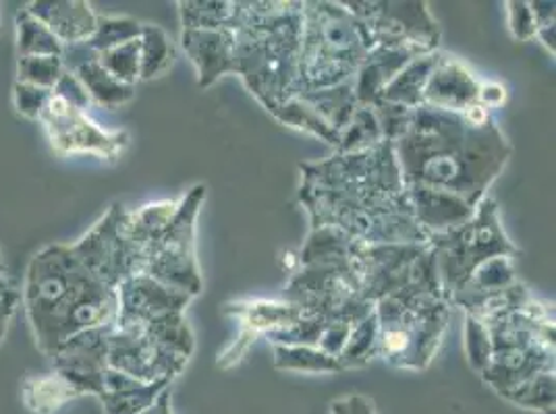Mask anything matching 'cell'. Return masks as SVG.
Listing matches in <instances>:
<instances>
[{"label":"cell","mask_w":556,"mask_h":414,"mask_svg":"<svg viewBox=\"0 0 556 414\" xmlns=\"http://www.w3.org/2000/svg\"><path fill=\"white\" fill-rule=\"evenodd\" d=\"M300 204L312 229H334L364 247L421 245L430 234L417 224L393 141L355 154L303 161Z\"/></svg>","instance_id":"obj_1"},{"label":"cell","mask_w":556,"mask_h":414,"mask_svg":"<svg viewBox=\"0 0 556 414\" xmlns=\"http://www.w3.org/2000/svg\"><path fill=\"white\" fill-rule=\"evenodd\" d=\"M405 191H430L476 209L486 197L513 147L486 108L446 113L412 111L409 125L393 143Z\"/></svg>","instance_id":"obj_2"},{"label":"cell","mask_w":556,"mask_h":414,"mask_svg":"<svg viewBox=\"0 0 556 414\" xmlns=\"http://www.w3.org/2000/svg\"><path fill=\"white\" fill-rule=\"evenodd\" d=\"M22 305L40 352L50 359L71 336L115 325L116 288L81 263L71 245H48L31 257L22 284Z\"/></svg>","instance_id":"obj_3"},{"label":"cell","mask_w":556,"mask_h":414,"mask_svg":"<svg viewBox=\"0 0 556 414\" xmlns=\"http://www.w3.org/2000/svg\"><path fill=\"white\" fill-rule=\"evenodd\" d=\"M303 2H235L237 75L273 115L298 95Z\"/></svg>","instance_id":"obj_4"},{"label":"cell","mask_w":556,"mask_h":414,"mask_svg":"<svg viewBox=\"0 0 556 414\" xmlns=\"http://www.w3.org/2000/svg\"><path fill=\"white\" fill-rule=\"evenodd\" d=\"M371 48L366 27L343 2H303L298 93L353 81Z\"/></svg>","instance_id":"obj_5"},{"label":"cell","mask_w":556,"mask_h":414,"mask_svg":"<svg viewBox=\"0 0 556 414\" xmlns=\"http://www.w3.org/2000/svg\"><path fill=\"white\" fill-rule=\"evenodd\" d=\"M492 359L480 373L501 398L519 390L535 375L555 371V307L532 300L488 327Z\"/></svg>","instance_id":"obj_6"},{"label":"cell","mask_w":556,"mask_h":414,"mask_svg":"<svg viewBox=\"0 0 556 414\" xmlns=\"http://www.w3.org/2000/svg\"><path fill=\"white\" fill-rule=\"evenodd\" d=\"M357 245L349 254L298 259V270L289 277L282 300L295 305L305 318L357 325L374 313L376 305L364 297L357 274Z\"/></svg>","instance_id":"obj_7"},{"label":"cell","mask_w":556,"mask_h":414,"mask_svg":"<svg viewBox=\"0 0 556 414\" xmlns=\"http://www.w3.org/2000/svg\"><path fill=\"white\" fill-rule=\"evenodd\" d=\"M378 357L391 367L424 371L441 348L451 318L444 299L384 297L376 302Z\"/></svg>","instance_id":"obj_8"},{"label":"cell","mask_w":556,"mask_h":414,"mask_svg":"<svg viewBox=\"0 0 556 414\" xmlns=\"http://www.w3.org/2000/svg\"><path fill=\"white\" fill-rule=\"evenodd\" d=\"M428 243L437 255V270L444 300L488 259H515L521 255V249L510 243L501 224L498 206L490 197L480 202V206L476 207L473 216L467 222L451 231L432 234Z\"/></svg>","instance_id":"obj_9"},{"label":"cell","mask_w":556,"mask_h":414,"mask_svg":"<svg viewBox=\"0 0 556 414\" xmlns=\"http://www.w3.org/2000/svg\"><path fill=\"white\" fill-rule=\"evenodd\" d=\"M357 274L364 297L378 302L384 297L444 299L430 243L359 247Z\"/></svg>","instance_id":"obj_10"},{"label":"cell","mask_w":556,"mask_h":414,"mask_svg":"<svg viewBox=\"0 0 556 414\" xmlns=\"http://www.w3.org/2000/svg\"><path fill=\"white\" fill-rule=\"evenodd\" d=\"M206 202V184L189 189L177 204V214L164 232L163 238L148 255L143 274L163 282L170 288L187 293L191 299L204 288L195 249V222L202 204Z\"/></svg>","instance_id":"obj_11"},{"label":"cell","mask_w":556,"mask_h":414,"mask_svg":"<svg viewBox=\"0 0 556 414\" xmlns=\"http://www.w3.org/2000/svg\"><path fill=\"white\" fill-rule=\"evenodd\" d=\"M343 4L364 24L374 47L409 50L417 56L439 52L441 25L428 2L345 0Z\"/></svg>","instance_id":"obj_12"},{"label":"cell","mask_w":556,"mask_h":414,"mask_svg":"<svg viewBox=\"0 0 556 414\" xmlns=\"http://www.w3.org/2000/svg\"><path fill=\"white\" fill-rule=\"evenodd\" d=\"M75 255L93 276L118 288L127 277L143 274L146 255L129 231V211L113 204L109 211L77 243H71Z\"/></svg>","instance_id":"obj_13"},{"label":"cell","mask_w":556,"mask_h":414,"mask_svg":"<svg viewBox=\"0 0 556 414\" xmlns=\"http://www.w3.org/2000/svg\"><path fill=\"white\" fill-rule=\"evenodd\" d=\"M40 122L47 131L50 147L59 156L90 154L100 160L113 161L118 160L129 145V135L125 131L104 129L88 113L65 104L54 93Z\"/></svg>","instance_id":"obj_14"},{"label":"cell","mask_w":556,"mask_h":414,"mask_svg":"<svg viewBox=\"0 0 556 414\" xmlns=\"http://www.w3.org/2000/svg\"><path fill=\"white\" fill-rule=\"evenodd\" d=\"M109 367L143 384L175 381L187 359L154 342L141 327H113L109 338Z\"/></svg>","instance_id":"obj_15"},{"label":"cell","mask_w":556,"mask_h":414,"mask_svg":"<svg viewBox=\"0 0 556 414\" xmlns=\"http://www.w3.org/2000/svg\"><path fill=\"white\" fill-rule=\"evenodd\" d=\"M115 325L79 332L65 340L50 357L52 371L71 384L79 396H100L109 368V338Z\"/></svg>","instance_id":"obj_16"},{"label":"cell","mask_w":556,"mask_h":414,"mask_svg":"<svg viewBox=\"0 0 556 414\" xmlns=\"http://www.w3.org/2000/svg\"><path fill=\"white\" fill-rule=\"evenodd\" d=\"M116 327H143L166 313L186 311L191 297L148 274L127 277L116 288Z\"/></svg>","instance_id":"obj_17"},{"label":"cell","mask_w":556,"mask_h":414,"mask_svg":"<svg viewBox=\"0 0 556 414\" xmlns=\"http://www.w3.org/2000/svg\"><path fill=\"white\" fill-rule=\"evenodd\" d=\"M223 313L241 323L237 342L218 357V367L223 368L235 367L260 336L289 327L302 318V311L287 300H237L225 305Z\"/></svg>","instance_id":"obj_18"},{"label":"cell","mask_w":556,"mask_h":414,"mask_svg":"<svg viewBox=\"0 0 556 414\" xmlns=\"http://www.w3.org/2000/svg\"><path fill=\"white\" fill-rule=\"evenodd\" d=\"M480 88L482 81L467 65L439 50L437 63L421 93V106L446 113H467L482 106Z\"/></svg>","instance_id":"obj_19"},{"label":"cell","mask_w":556,"mask_h":414,"mask_svg":"<svg viewBox=\"0 0 556 414\" xmlns=\"http://www.w3.org/2000/svg\"><path fill=\"white\" fill-rule=\"evenodd\" d=\"M181 47L198 70V86L202 90L239 70L231 29H181Z\"/></svg>","instance_id":"obj_20"},{"label":"cell","mask_w":556,"mask_h":414,"mask_svg":"<svg viewBox=\"0 0 556 414\" xmlns=\"http://www.w3.org/2000/svg\"><path fill=\"white\" fill-rule=\"evenodd\" d=\"M63 63H65V69L77 75V79L84 83L86 92L96 106L116 111L136 98V88L125 86L115 79L98 63V52L90 50L84 42L75 47H65Z\"/></svg>","instance_id":"obj_21"},{"label":"cell","mask_w":556,"mask_h":414,"mask_svg":"<svg viewBox=\"0 0 556 414\" xmlns=\"http://www.w3.org/2000/svg\"><path fill=\"white\" fill-rule=\"evenodd\" d=\"M25 9L47 25L63 47L86 42L98 24V15L86 0H31Z\"/></svg>","instance_id":"obj_22"},{"label":"cell","mask_w":556,"mask_h":414,"mask_svg":"<svg viewBox=\"0 0 556 414\" xmlns=\"http://www.w3.org/2000/svg\"><path fill=\"white\" fill-rule=\"evenodd\" d=\"M414 59H417V54L409 50L371 48L353 79L357 106H374L380 100V93L396 77V73L409 65Z\"/></svg>","instance_id":"obj_23"},{"label":"cell","mask_w":556,"mask_h":414,"mask_svg":"<svg viewBox=\"0 0 556 414\" xmlns=\"http://www.w3.org/2000/svg\"><path fill=\"white\" fill-rule=\"evenodd\" d=\"M173 381H154L143 384L121 371L106 368L104 390L98 396L104 414H141L146 413Z\"/></svg>","instance_id":"obj_24"},{"label":"cell","mask_w":556,"mask_h":414,"mask_svg":"<svg viewBox=\"0 0 556 414\" xmlns=\"http://www.w3.org/2000/svg\"><path fill=\"white\" fill-rule=\"evenodd\" d=\"M530 299H532V293L528 290V286L521 282H515L513 286L484 293V295L455 297L448 305L451 309L462 307L467 318L490 327L492 323L501 322L503 318L523 309Z\"/></svg>","instance_id":"obj_25"},{"label":"cell","mask_w":556,"mask_h":414,"mask_svg":"<svg viewBox=\"0 0 556 414\" xmlns=\"http://www.w3.org/2000/svg\"><path fill=\"white\" fill-rule=\"evenodd\" d=\"M437 54L439 52L417 56L409 65H405L403 69L396 73L393 81L384 88V92L380 93L378 102L403 106V108H409V111L419 108L426 81H428L432 67L437 63Z\"/></svg>","instance_id":"obj_26"},{"label":"cell","mask_w":556,"mask_h":414,"mask_svg":"<svg viewBox=\"0 0 556 414\" xmlns=\"http://www.w3.org/2000/svg\"><path fill=\"white\" fill-rule=\"evenodd\" d=\"M175 47L163 27L143 24L139 36V81H152L173 69Z\"/></svg>","instance_id":"obj_27"},{"label":"cell","mask_w":556,"mask_h":414,"mask_svg":"<svg viewBox=\"0 0 556 414\" xmlns=\"http://www.w3.org/2000/svg\"><path fill=\"white\" fill-rule=\"evenodd\" d=\"M179 202H154L148 206L139 207L136 211H129V231L131 236L138 241L139 247L143 249L146 261L148 255L154 249V245L163 238L164 232L168 231L175 214H177ZM146 270V268H143Z\"/></svg>","instance_id":"obj_28"},{"label":"cell","mask_w":556,"mask_h":414,"mask_svg":"<svg viewBox=\"0 0 556 414\" xmlns=\"http://www.w3.org/2000/svg\"><path fill=\"white\" fill-rule=\"evenodd\" d=\"M75 398H79L77 390L54 371L25 379L24 402L31 413L54 414Z\"/></svg>","instance_id":"obj_29"},{"label":"cell","mask_w":556,"mask_h":414,"mask_svg":"<svg viewBox=\"0 0 556 414\" xmlns=\"http://www.w3.org/2000/svg\"><path fill=\"white\" fill-rule=\"evenodd\" d=\"M305 104H309L318 115L323 116L328 127L334 131H343L351 120V116L357 108V100L353 92V81L328 88V90H318V92L298 93Z\"/></svg>","instance_id":"obj_30"},{"label":"cell","mask_w":556,"mask_h":414,"mask_svg":"<svg viewBox=\"0 0 556 414\" xmlns=\"http://www.w3.org/2000/svg\"><path fill=\"white\" fill-rule=\"evenodd\" d=\"M515 282H519V277L515 274L513 259L510 257H494V259L484 261L480 268H476L473 274L465 280L464 284L446 299V302H451L455 297H464V295H484L492 290H501V288L513 286Z\"/></svg>","instance_id":"obj_31"},{"label":"cell","mask_w":556,"mask_h":414,"mask_svg":"<svg viewBox=\"0 0 556 414\" xmlns=\"http://www.w3.org/2000/svg\"><path fill=\"white\" fill-rule=\"evenodd\" d=\"M154 342L164 346L166 350L191 359L193 350H195V338L193 332L189 327L186 320V311H177V313H166L163 318H156L150 323H146L141 327Z\"/></svg>","instance_id":"obj_32"},{"label":"cell","mask_w":556,"mask_h":414,"mask_svg":"<svg viewBox=\"0 0 556 414\" xmlns=\"http://www.w3.org/2000/svg\"><path fill=\"white\" fill-rule=\"evenodd\" d=\"M17 25V54L22 56H63L65 47L40 20H36L27 9H22L15 17Z\"/></svg>","instance_id":"obj_33"},{"label":"cell","mask_w":556,"mask_h":414,"mask_svg":"<svg viewBox=\"0 0 556 414\" xmlns=\"http://www.w3.org/2000/svg\"><path fill=\"white\" fill-rule=\"evenodd\" d=\"M278 122H282L285 127L291 129H300L305 131L314 138L323 139L328 145H332L337 150L339 141H341V133L334 131L332 127H328L323 116L318 115L309 104H305L300 95L287 100L282 106H278L277 111L273 113Z\"/></svg>","instance_id":"obj_34"},{"label":"cell","mask_w":556,"mask_h":414,"mask_svg":"<svg viewBox=\"0 0 556 414\" xmlns=\"http://www.w3.org/2000/svg\"><path fill=\"white\" fill-rule=\"evenodd\" d=\"M273 363L278 371H302V373H345L339 359L309 346H273Z\"/></svg>","instance_id":"obj_35"},{"label":"cell","mask_w":556,"mask_h":414,"mask_svg":"<svg viewBox=\"0 0 556 414\" xmlns=\"http://www.w3.org/2000/svg\"><path fill=\"white\" fill-rule=\"evenodd\" d=\"M177 7L184 29H231L235 2L181 0Z\"/></svg>","instance_id":"obj_36"},{"label":"cell","mask_w":556,"mask_h":414,"mask_svg":"<svg viewBox=\"0 0 556 414\" xmlns=\"http://www.w3.org/2000/svg\"><path fill=\"white\" fill-rule=\"evenodd\" d=\"M378 357V320L376 311L366 320L353 325L345 348L339 354V363L343 371L366 367Z\"/></svg>","instance_id":"obj_37"},{"label":"cell","mask_w":556,"mask_h":414,"mask_svg":"<svg viewBox=\"0 0 556 414\" xmlns=\"http://www.w3.org/2000/svg\"><path fill=\"white\" fill-rule=\"evenodd\" d=\"M382 138V129L371 106H357L351 116L348 127L341 131V141L337 145V154H355L378 145Z\"/></svg>","instance_id":"obj_38"},{"label":"cell","mask_w":556,"mask_h":414,"mask_svg":"<svg viewBox=\"0 0 556 414\" xmlns=\"http://www.w3.org/2000/svg\"><path fill=\"white\" fill-rule=\"evenodd\" d=\"M141 27L143 24H139L138 20H134V17L98 15L96 31L84 44L93 52H106L111 48L123 47L127 42L139 40Z\"/></svg>","instance_id":"obj_39"},{"label":"cell","mask_w":556,"mask_h":414,"mask_svg":"<svg viewBox=\"0 0 556 414\" xmlns=\"http://www.w3.org/2000/svg\"><path fill=\"white\" fill-rule=\"evenodd\" d=\"M505 400L528 411L555 414V371H544L535 375L526 386L505 396Z\"/></svg>","instance_id":"obj_40"},{"label":"cell","mask_w":556,"mask_h":414,"mask_svg":"<svg viewBox=\"0 0 556 414\" xmlns=\"http://www.w3.org/2000/svg\"><path fill=\"white\" fill-rule=\"evenodd\" d=\"M63 73H65L63 56H22L17 59L15 81L45 88V90H54Z\"/></svg>","instance_id":"obj_41"},{"label":"cell","mask_w":556,"mask_h":414,"mask_svg":"<svg viewBox=\"0 0 556 414\" xmlns=\"http://www.w3.org/2000/svg\"><path fill=\"white\" fill-rule=\"evenodd\" d=\"M98 63L125 86L139 83V40L98 52Z\"/></svg>","instance_id":"obj_42"},{"label":"cell","mask_w":556,"mask_h":414,"mask_svg":"<svg viewBox=\"0 0 556 414\" xmlns=\"http://www.w3.org/2000/svg\"><path fill=\"white\" fill-rule=\"evenodd\" d=\"M11 98H13V108L17 115L24 116L27 120H40L47 111L50 98H52V90L15 81Z\"/></svg>","instance_id":"obj_43"},{"label":"cell","mask_w":556,"mask_h":414,"mask_svg":"<svg viewBox=\"0 0 556 414\" xmlns=\"http://www.w3.org/2000/svg\"><path fill=\"white\" fill-rule=\"evenodd\" d=\"M465 345H467V359L471 363V367L478 373H482L488 367L490 359H492V345H490V334H488L486 325L467 318L465 323Z\"/></svg>","instance_id":"obj_44"},{"label":"cell","mask_w":556,"mask_h":414,"mask_svg":"<svg viewBox=\"0 0 556 414\" xmlns=\"http://www.w3.org/2000/svg\"><path fill=\"white\" fill-rule=\"evenodd\" d=\"M505 7H507V24H509L510 36L517 42L535 40L538 25H535V20H533L530 2H526V0H509Z\"/></svg>","instance_id":"obj_45"},{"label":"cell","mask_w":556,"mask_h":414,"mask_svg":"<svg viewBox=\"0 0 556 414\" xmlns=\"http://www.w3.org/2000/svg\"><path fill=\"white\" fill-rule=\"evenodd\" d=\"M22 305V284L11 276H0V340L7 336L9 323L13 322L17 309Z\"/></svg>","instance_id":"obj_46"},{"label":"cell","mask_w":556,"mask_h":414,"mask_svg":"<svg viewBox=\"0 0 556 414\" xmlns=\"http://www.w3.org/2000/svg\"><path fill=\"white\" fill-rule=\"evenodd\" d=\"M52 93L59 100H63L65 104H70V106L77 108V111H84V113H88L90 106H92V100H90V95L86 92L84 83L77 79L75 73H71L67 69L61 75V79L56 81Z\"/></svg>","instance_id":"obj_47"},{"label":"cell","mask_w":556,"mask_h":414,"mask_svg":"<svg viewBox=\"0 0 556 414\" xmlns=\"http://www.w3.org/2000/svg\"><path fill=\"white\" fill-rule=\"evenodd\" d=\"M330 414H376L374 404L364 396H349L339 402H332Z\"/></svg>","instance_id":"obj_48"},{"label":"cell","mask_w":556,"mask_h":414,"mask_svg":"<svg viewBox=\"0 0 556 414\" xmlns=\"http://www.w3.org/2000/svg\"><path fill=\"white\" fill-rule=\"evenodd\" d=\"M505 100H507L505 86L492 83V81H488V83L482 81V88H480V104H482V108H486V111L498 108V106L505 104Z\"/></svg>","instance_id":"obj_49"},{"label":"cell","mask_w":556,"mask_h":414,"mask_svg":"<svg viewBox=\"0 0 556 414\" xmlns=\"http://www.w3.org/2000/svg\"><path fill=\"white\" fill-rule=\"evenodd\" d=\"M555 2H542V0L530 2V9H532L533 20H535L538 29L544 27V25L555 24Z\"/></svg>","instance_id":"obj_50"},{"label":"cell","mask_w":556,"mask_h":414,"mask_svg":"<svg viewBox=\"0 0 556 414\" xmlns=\"http://www.w3.org/2000/svg\"><path fill=\"white\" fill-rule=\"evenodd\" d=\"M535 38L540 40V44L546 48L553 56H555L556 52V25H544V27H540L538 31H535Z\"/></svg>","instance_id":"obj_51"},{"label":"cell","mask_w":556,"mask_h":414,"mask_svg":"<svg viewBox=\"0 0 556 414\" xmlns=\"http://www.w3.org/2000/svg\"><path fill=\"white\" fill-rule=\"evenodd\" d=\"M141 414H173V409H170V388L164 390L163 393L159 396V400H156L146 413Z\"/></svg>","instance_id":"obj_52"},{"label":"cell","mask_w":556,"mask_h":414,"mask_svg":"<svg viewBox=\"0 0 556 414\" xmlns=\"http://www.w3.org/2000/svg\"><path fill=\"white\" fill-rule=\"evenodd\" d=\"M2 274H9V266H7V259H4V251L0 247V276Z\"/></svg>","instance_id":"obj_53"}]
</instances>
